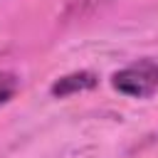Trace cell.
<instances>
[{
	"label": "cell",
	"instance_id": "6da1fadb",
	"mask_svg": "<svg viewBox=\"0 0 158 158\" xmlns=\"http://www.w3.org/2000/svg\"><path fill=\"white\" fill-rule=\"evenodd\" d=\"M111 86L133 99H151L158 91V62L151 57L136 59L133 64L111 74Z\"/></svg>",
	"mask_w": 158,
	"mask_h": 158
},
{
	"label": "cell",
	"instance_id": "7a4b0ae2",
	"mask_svg": "<svg viewBox=\"0 0 158 158\" xmlns=\"http://www.w3.org/2000/svg\"><path fill=\"white\" fill-rule=\"evenodd\" d=\"M99 84V77L89 69H81V72H72V74H64L59 77L52 86H49V94L57 96V99H67V96H74L79 91H89Z\"/></svg>",
	"mask_w": 158,
	"mask_h": 158
},
{
	"label": "cell",
	"instance_id": "3957f363",
	"mask_svg": "<svg viewBox=\"0 0 158 158\" xmlns=\"http://www.w3.org/2000/svg\"><path fill=\"white\" fill-rule=\"evenodd\" d=\"M17 86H20V79H17L12 72L0 69V106H2V104H7V101L15 96Z\"/></svg>",
	"mask_w": 158,
	"mask_h": 158
}]
</instances>
